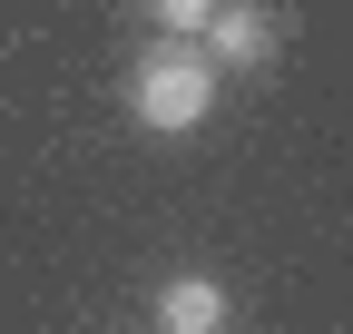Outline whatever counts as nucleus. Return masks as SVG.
<instances>
[{
    "instance_id": "obj_1",
    "label": "nucleus",
    "mask_w": 353,
    "mask_h": 334,
    "mask_svg": "<svg viewBox=\"0 0 353 334\" xmlns=\"http://www.w3.org/2000/svg\"><path fill=\"white\" fill-rule=\"evenodd\" d=\"M216 99H226V79L196 39H148L138 59H128V118H138L148 138H196Z\"/></svg>"
},
{
    "instance_id": "obj_2",
    "label": "nucleus",
    "mask_w": 353,
    "mask_h": 334,
    "mask_svg": "<svg viewBox=\"0 0 353 334\" xmlns=\"http://www.w3.org/2000/svg\"><path fill=\"white\" fill-rule=\"evenodd\" d=\"M196 50L216 59V79L265 69V59H275V0H216V20L196 30Z\"/></svg>"
},
{
    "instance_id": "obj_3",
    "label": "nucleus",
    "mask_w": 353,
    "mask_h": 334,
    "mask_svg": "<svg viewBox=\"0 0 353 334\" xmlns=\"http://www.w3.org/2000/svg\"><path fill=\"white\" fill-rule=\"evenodd\" d=\"M226 324H236V295L216 275H167L148 305V334H226Z\"/></svg>"
},
{
    "instance_id": "obj_4",
    "label": "nucleus",
    "mask_w": 353,
    "mask_h": 334,
    "mask_svg": "<svg viewBox=\"0 0 353 334\" xmlns=\"http://www.w3.org/2000/svg\"><path fill=\"white\" fill-rule=\"evenodd\" d=\"M138 20H148L157 39H196V30L216 20V0H138Z\"/></svg>"
}]
</instances>
